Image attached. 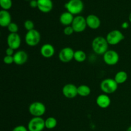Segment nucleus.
<instances>
[{
    "label": "nucleus",
    "instance_id": "nucleus-18",
    "mask_svg": "<svg viewBox=\"0 0 131 131\" xmlns=\"http://www.w3.org/2000/svg\"><path fill=\"white\" fill-rule=\"evenodd\" d=\"M12 23V17L8 10H1L0 11V25L1 27H8Z\"/></svg>",
    "mask_w": 131,
    "mask_h": 131
},
{
    "label": "nucleus",
    "instance_id": "nucleus-5",
    "mask_svg": "<svg viewBox=\"0 0 131 131\" xmlns=\"http://www.w3.org/2000/svg\"><path fill=\"white\" fill-rule=\"evenodd\" d=\"M124 38L125 37L122 32L117 29H114L110 31L106 37L109 45H111V46L118 44L124 39Z\"/></svg>",
    "mask_w": 131,
    "mask_h": 131
},
{
    "label": "nucleus",
    "instance_id": "nucleus-13",
    "mask_svg": "<svg viewBox=\"0 0 131 131\" xmlns=\"http://www.w3.org/2000/svg\"><path fill=\"white\" fill-rule=\"evenodd\" d=\"M87 26L92 29H97L100 27L101 24L99 17L94 14H90L86 18Z\"/></svg>",
    "mask_w": 131,
    "mask_h": 131
},
{
    "label": "nucleus",
    "instance_id": "nucleus-35",
    "mask_svg": "<svg viewBox=\"0 0 131 131\" xmlns=\"http://www.w3.org/2000/svg\"><path fill=\"white\" fill-rule=\"evenodd\" d=\"M26 1H31V0H26Z\"/></svg>",
    "mask_w": 131,
    "mask_h": 131
},
{
    "label": "nucleus",
    "instance_id": "nucleus-9",
    "mask_svg": "<svg viewBox=\"0 0 131 131\" xmlns=\"http://www.w3.org/2000/svg\"><path fill=\"white\" fill-rule=\"evenodd\" d=\"M120 59L118 53L114 50H108L103 55V60L107 65L113 66L118 63Z\"/></svg>",
    "mask_w": 131,
    "mask_h": 131
},
{
    "label": "nucleus",
    "instance_id": "nucleus-6",
    "mask_svg": "<svg viewBox=\"0 0 131 131\" xmlns=\"http://www.w3.org/2000/svg\"><path fill=\"white\" fill-rule=\"evenodd\" d=\"M46 107L41 102H34L29 106V112L34 117H41L45 114Z\"/></svg>",
    "mask_w": 131,
    "mask_h": 131
},
{
    "label": "nucleus",
    "instance_id": "nucleus-1",
    "mask_svg": "<svg viewBox=\"0 0 131 131\" xmlns=\"http://www.w3.org/2000/svg\"><path fill=\"white\" fill-rule=\"evenodd\" d=\"M109 43L106 38L97 37L93 40L92 47L94 52L99 55H104L108 51Z\"/></svg>",
    "mask_w": 131,
    "mask_h": 131
},
{
    "label": "nucleus",
    "instance_id": "nucleus-29",
    "mask_svg": "<svg viewBox=\"0 0 131 131\" xmlns=\"http://www.w3.org/2000/svg\"><path fill=\"white\" fill-rule=\"evenodd\" d=\"M12 131H29L28 128L24 125H17L13 129Z\"/></svg>",
    "mask_w": 131,
    "mask_h": 131
},
{
    "label": "nucleus",
    "instance_id": "nucleus-19",
    "mask_svg": "<svg viewBox=\"0 0 131 131\" xmlns=\"http://www.w3.org/2000/svg\"><path fill=\"white\" fill-rule=\"evenodd\" d=\"M74 19V15H72L71 13L69 12L68 11L62 13L60 16V22L62 25L68 26L72 25Z\"/></svg>",
    "mask_w": 131,
    "mask_h": 131
},
{
    "label": "nucleus",
    "instance_id": "nucleus-26",
    "mask_svg": "<svg viewBox=\"0 0 131 131\" xmlns=\"http://www.w3.org/2000/svg\"><path fill=\"white\" fill-rule=\"evenodd\" d=\"M24 28L26 29L27 31H31L32 29H34V23L32 20H26L24 23Z\"/></svg>",
    "mask_w": 131,
    "mask_h": 131
},
{
    "label": "nucleus",
    "instance_id": "nucleus-32",
    "mask_svg": "<svg viewBox=\"0 0 131 131\" xmlns=\"http://www.w3.org/2000/svg\"><path fill=\"white\" fill-rule=\"evenodd\" d=\"M129 24L127 22H124V23H123L122 24V28L123 29H127V28H129Z\"/></svg>",
    "mask_w": 131,
    "mask_h": 131
},
{
    "label": "nucleus",
    "instance_id": "nucleus-17",
    "mask_svg": "<svg viewBox=\"0 0 131 131\" xmlns=\"http://www.w3.org/2000/svg\"><path fill=\"white\" fill-rule=\"evenodd\" d=\"M41 55L46 58L52 57L55 53L54 47L50 43H45L40 48Z\"/></svg>",
    "mask_w": 131,
    "mask_h": 131
},
{
    "label": "nucleus",
    "instance_id": "nucleus-23",
    "mask_svg": "<svg viewBox=\"0 0 131 131\" xmlns=\"http://www.w3.org/2000/svg\"><path fill=\"white\" fill-rule=\"evenodd\" d=\"M58 124L57 120L54 117H48L45 120V126L47 129H54Z\"/></svg>",
    "mask_w": 131,
    "mask_h": 131
},
{
    "label": "nucleus",
    "instance_id": "nucleus-24",
    "mask_svg": "<svg viewBox=\"0 0 131 131\" xmlns=\"http://www.w3.org/2000/svg\"><path fill=\"white\" fill-rule=\"evenodd\" d=\"M0 6L2 10H8L12 6V0H0Z\"/></svg>",
    "mask_w": 131,
    "mask_h": 131
},
{
    "label": "nucleus",
    "instance_id": "nucleus-31",
    "mask_svg": "<svg viewBox=\"0 0 131 131\" xmlns=\"http://www.w3.org/2000/svg\"><path fill=\"white\" fill-rule=\"evenodd\" d=\"M29 6L31 8H37L38 6V3H37V0H31L29 1Z\"/></svg>",
    "mask_w": 131,
    "mask_h": 131
},
{
    "label": "nucleus",
    "instance_id": "nucleus-7",
    "mask_svg": "<svg viewBox=\"0 0 131 131\" xmlns=\"http://www.w3.org/2000/svg\"><path fill=\"white\" fill-rule=\"evenodd\" d=\"M46 128L45 120L42 117H33L28 124L29 131H42Z\"/></svg>",
    "mask_w": 131,
    "mask_h": 131
},
{
    "label": "nucleus",
    "instance_id": "nucleus-12",
    "mask_svg": "<svg viewBox=\"0 0 131 131\" xmlns=\"http://www.w3.org/2000/svg\"><path fill=\"white\" fill-rule=\"evenodd\" d=\"M63 95L67 99H74L78 95V87L74 84H67L63 87Z\"/></svg>",
    "mask_w": 131,
    "mask_h": 131
},
{
    "label": "nucleus",
    "instance_id": "nucleus-33",
    "mask_svg": "<svg viewBox=\"0 0 131 131\" xmlns=\"http://www.w3.org/2000/svg\"><path fill=\"white\" fill-rule=\"evenodd\" d=\"M129 20L131 23V12L130 13V14H129Z\"/></svg>",
    "mask_w": 131,
    "mask_h": 131
},
{
    "label": "nucleus",
    "instance_id": "nucleus-11",
    "mask_svg": "<svg viewBox=\"0 0 131 131\" xmlns=\"http://www.w3.org/2000/svg\"><path fill=\"white\" fill-rule=\"evenodd\" d=\"M7 44L8 47L17 50L21 44V38L20 35L17 33H10L7 37Z\"/></svg>",
    "mask_w": 131,
    "mask_h": 131
},
{
    "label": "nucleus",
    "instance_id": "nucleus-28",
    "mask_svg": "<svg viewBox=\"0 0 131 131\" xmlns=\"http://www.w3.org/2000/svg\"><path fill=\"white\" fill-rule=\"evenodd\" d=\"M3 62L7 65H10V64L14 63V57L12 56H5L3 58Z\"/></svg>",
    "mask_w": 131,
    "mask_h": 131
},
{
    "label": "nucleus",
    "instance_id": "nucleus-21",
    "mask_svg": "<svg viewBox=\"0 0 131 131\" xmlns=\"http://www.w3.org/2000/svg\"><path fill=\"white\" fill-rule=\"evenodd\" d=\"M78 95L81 97H88L90 94L91 89L86 84H82L78 86Z\"/></svg>",
    "mask_w": 131,
    "mask_h": 131
},
{
    "label": "nucleus",
    "instance_id": "nucleus-10",
    "mask_svg": "<svg viewBox=\"0 0 131 131\" xmlns=\"http://www.w3.org/2000/svg\"><path fill=\"white\" fill-rule=\"evenodd\" d=\"M74 52L75 51L71 47H64L59 52V60L63 63L70 62L74 59Z\"/></svg>",
    "mask_w": 131,
    "mask_h": 131
},
{
    "label": "nucleus",
    "instance_id": "nucleus-25",
    "mask_svg": "<svg viewBox=\"0 0 131 131\" xmlns=\"http://www.w3.org/2000/svg\"><path fill=\"white\" fill-rule=\"evenodd\" d=\"M8 30L10 33H17L19 30V27L17 24L15 23H11L7 27Z\"/></svg>",
    "mask_w": 131,
    "mask_h": 131
},
{
    "label": "nucleus",
    "instance_id": "nucleus-8",
    "mask_svg": "<svg viewBox=\"0 0 131 131\" xmlns=\"http://www.w3.org/2000/svg\"><path fill=\"white\" fill-rule=\"evenodd\" d=\"M71 26L75 33H81L84 31L87 27L86 18L82 15H77L74 17Z\"/></svg>",
    "mask_w": 131,
    "mask_h": 131
},
{
    "label": "nucleus",
    "instance_id": "nucleus-3",
    "mask_svg": "<svg viewBox=\"0 0 131 131\" xmlns=\"http://www.w3.org/2000/svg\"><path fill=\"white\" fill-rule=\"evenodd\" d=\"M65 7L72 15H78L83 10L84 4L82 0H69L65 3Z\"/></svg>",
    "mask_w": 131,
    "mask_h": 131
},
{
    "label": "nucleus",
    "instance_id": "nucleus-16",
    "mask_svg": "<svg viewBox=\"0 0 131 131\" xmlns=\"http://www.w3.org/2000/svg\"><path fill=\"white\" fill-rule=\"evenodd\" d=\"M38 6L37 8L43 13H48L52 10L53 3L52 0H37Z\"/></svg>",
    "mask_w": 131,
    "mask_h": 131
},
{
    "label": "nucleus",
    "instance_id": "nucleus-27",
    "mask_svg": "<svg viewBox=\"0 0 131 131\" xmlns=\"http://www.w3.org/2000/svg\"><path fill=\"white\" fill-rule=\"evenodd\" d=\"M74 32V29L72 28V26H65V28H64L63 33L65 35L70 36L72 34H73Z\"/></svg>",
    "mask_w": 131,
    "mask_h": 131
},
{
    "label": "nucleus",
    "instance_id": "nucleus-2",
    "mask_svg": "<svg viewBox=\"0 0 131 131\" xmlns=\"http://www.w3.org/2000/svg\"><path fill=\"white\" fill-rule=\"evenodd\" d=\"M118 84L115 81L114 79L111 78H107L102 81L101 83V89L104 93L106 94H111L113 93L117 90Z\"/></svg>",
    "mask_w": 131,
    "mask_h": 131
},
{
    "label": "nucleus",
    "instance_id": "nucleus-15",
    "mask_svg": "<svg viewBox=\"0 0 131 131\" xmlns=\"http://www.w3.org/2000/svg\"><path fill=\"white\" fill-rule=\"evenodd\" d=\"M96 103L101 108L106 109L111 104V99L107 94L102 93L97 97Z\"/></svg>",
    "mask_w": 131,
    "mask_h": 131
},
{
    "label": "nucleus",
    "instance_id": "nucleus-30",
    "mask_svg": "<svg viewBox=\"0 0 131 131\" xmlns=\"http://www.w3.org/2000/svg\"><path fill=\"white\" fill-rule=\"evenodd\" d=\"M14 51H15V50L13 49L10 48V47H8V48L6 49V56H13L14 55V54H15V52H14Z\"/></svg>",
    "mask_w": 131,
    "mask_h": 131
},
{
    "label": "nucleus",
    "instance_id": "nucleus-22",
    "mask_svg": "<svg viewBox=\"0 0 131 131\" xmlns=\"http://www.w3.org/2000/svg\"><path fill=\"white\" fill-rule=\"evenodd\" d=\"M74 59L79 63L84 62L86 59V54L82 50H78L74 52Z\"/></svg>",
    "mask_w": 131,
    "mask_h": 131
},
{
    "label": "nucleus",
    "instance_id": "nucleus-4",
    "mask_svg": "<svg viewBox=\"0 0 131 131\" xmlns=\"http://www.w3.org/2000/svg\"><path fill=\"white\" fill-rule=\"evenodd\" d=\"M40 33L35 29L27 31L25 35L26 43L30 47H35L37 46L40 43Z\"/></svg>",
    "mask_w": 131,
    "mask_h": 131
},
{
    "label": "nucleus",
    "instance_id": "nucleus-14",
    "mask_svg": "<svg viewBox=\"0 0 131 131\" xmlns=\"http://www.w3.org/2000/svg\"><path fill=\"white\" fill-rule=\"evenodd\" d=\"M13 57H14V63L17 65H22L28 61V55L24 51L20 50L15 52Z\"/></svg>",
    "mask_w": 131,
    "mask_h": 131
},
{
    "label": "nucleus",
    "instance_id": "nucleus-20",
    "mask_svg": "<svg viewBox=\"0 0 131 131\" xmlns=\"http://www.w3.org/2000/svg\"><path fill=\"white\" fill-rule=\"evenodd\" d=\"M127 73L125 71H123V70L118 72L116 74V75H115V78H114V79L118 83V84H123V83H125L127 81Z\"/></svg>",
    "mask_w": 131,
    "mask_h": 131
},
{
    "label": "nucleus",
    "instance_id": "nucleus-34",
    "mask_svg": "<svg viewBox=\"0 0 131 131\" xmlns=\"http://www.w3.org/2000/svg\"><path fill=\"white\" fill-rule=\"evenodd\" d=\"M126 131H131V126L129 127H128V129H127Z\"/></svg>",
    "mask_w": 131,
    "mask_h": 131
}]
</instances>
